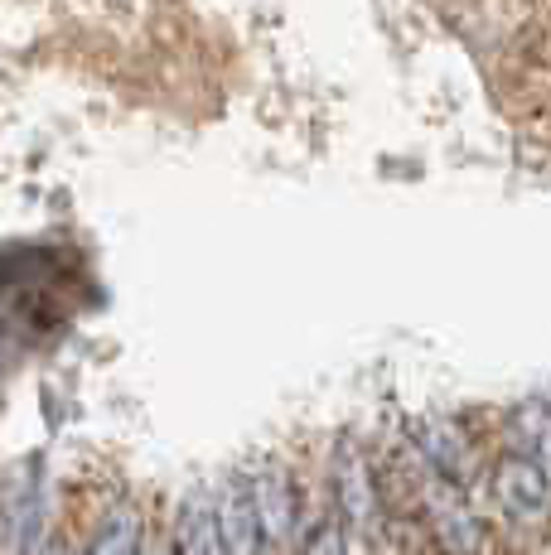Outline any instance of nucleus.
Returning a JSON list of instances; mask_svg holds the SVG:
<instances>
[{
	"mask_svg": "<svg viewBox=\"0 0 551 555\" xmlns=\"http://www.w3.org/2000/svg\"><path fill=\"white\" fill-rule=\"evenodd\" d=\"M54 555H547L542 411L338 425L194 483L73 488Z\"/></svg>",
	"mask_w": 551,
	"mask_h": 555,
	"instance_id": "nucleus-1",
	"label": "nucleus"
}]
</instances>
